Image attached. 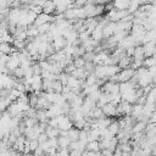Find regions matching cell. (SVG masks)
I'll return each mask as SVG.
<instances>
[{
  "instance_id": "cell-25",
  "label": "cell",
  "mask_w": 156,
  "mask_h": 156,
  "mask_svg": "<svg viewBox=\"0 0 156 156\" xmlns=\"http://www.w3.org/2000/svg\"><path fill=\"white\" fill-rule=\"evenodd\" d=\"M155 65H156V57H155V56H149V57L144 58V63H143L144 67L150 68V67H152V66H155Z\"/></svg>"
},
{
  "instance_id": "cell-3",
  "label": "cell",
  "mask_w": 156,
  "mask_h": 156,
  "mask_svg": "<svg viewBox=\"0 0 156 156\" xmlns=\"http://www.w3.org/2000/svg\"><path fill=\"white\" fill-rule=\"evenodd\" d=\"M130 105L132 104H129L128 101L122 100L117 106V116H127V115H129L132 112V107H133Z\"/></svg>"
},
{
  "instance_id": "cell-38",
  "label": "cell",
  "mask_w": 156,
  "mask_h": 156,
  "mask_svg": "<svg viewBox=\"0 0 156 156\" xmlns=\"http://www.w3.org/2000/svg\"><path fill=\"white\" fill-rule=\"evenodd\" d=\"M27 156H35V155H27Z\"/></svg>"
},
{
  "instance_id": "cell-27",
  "label": "cell",
  "mask_w": 156,
  "mask_h": 156,
  "mask_svg": "<svg viewBox=\"0 0 156 156\" xmlns=\"http://www.w3.org/2000/svg\"><path fill=\"white\" fill-rule=\"evenodd\" d=\"M73 63L76 65L77 68H79V67H84L85 63H87V61L84 60V57H80V56H79V57H76V58H74Z\"/></svg>"
},
{
  "instance_id": "cell-18",
  "label": "cell",
  "mask_w": 156,
  "mask_h": 156,
  "mask_svg": "<svg viewBox=\"0 0 156 156\" xmlns=\"http://www.w3.org/2000/svg\"><path fill=\"white\" fill-rule=\"evenodd\" d=\"M79 133H80V129H78V128H71L68 130V138L71 139V141L79 140Z\"/></svg>"
},
{
  "instance_id": "cell-28",
  "label": "cell",
  "mask_w": 156,
  "mask_h": 156,
  "mask_svg": "<svg viewBox=\"0 0 156 156\" xmlns=\"http://www.w3.org/2000/svg\"><path fill=\"white\" fill-rule=\"evenodd\" d=\"M50 26H51L50 22H49V23H44V24H41V26H38V30H39V33H40V34L48 33L49 29H50Z\"/></svg>"
},
{
  "instance_id": "cell-37",
  "label": "cell",
  "mask_w": 156,
  "mask_h": 156,
  "mask_svg": "<svg viewBox=\"0 0 156 156\" xmlns=\"http://www.w3.org/2000/svg\"><path fill=\"white\" fill-rule=\"evenodd\" d=\"M154 56H155V57H156V50H155V54H154Z\"/></svg>"
},
{
  "instance_id": "cell-32",
  "label": "cell",
  "mask_w": 156,
  "mask_h": 156,
  "mask_svg": "<svg viewBox=\"0 0 156 156\" xmlns=\"http://www.w3.org/2000/svg\"><path fill=\"white\" fill-rule=\"evenodd\" d=\"M82 156H99V152L96 151H90V150H87L82 154Z\"/></svg>"
},
{
  "instance_id": "cell-21",
  "label": "cell",
  "mask_w": 156,
  "mask_h": 156,
  "mask_svg": "<svg viewBox=\"0 0 156 156\" xmlns=\"http://www.w3.org/2000/svg\"><path fill=\"white\" fill-rule=\"evenodd\" d=\"M40 33H39V30H38V27L35 26V24H33V26H30V27H28L27 28V35H28V38H35V37H38Z\"/></svg>"
},
{
  "instance_id": "cell-31",
  "label": "cell",
  "mask_w": 156,
  "mask_h": 156,
  "mask_svg": "<svg viewBox=\"0 0 156 156\" xmlns=\"http://www.w3.org/2000/svg\"><path fill=\"white\" fill-rule=\"evenodd\" d=\"M29 10L34 11L37 15H40V13L43 12V7H41V6H38V5H34V4H30V5H29Z\"/></svg>"
},
{
  "instance_id": "cell-19",
  "label": "cell",
  "mask_w": 156,
  "mask_h": 156,
  "mask_svg": "<svg viewBox=\"0 0 156 156\" xmlns=\"http://www.w3.org/2000/svg\"><path fill=\"white\" fill-rule=\"evenodd\" d=\"M69 145H71V139L68 136H63V135L58 136V149L69 147Z\"/></svg>"
},
{
  "instance_id": "cell-24",
  "label": "cell",
  "mask_w": 156,
  "mask_h": 156,
  "mask_svg": "<svg viewBox=\"0 0 156 156\" xmlns=\"http://www.w3.org/2000/svg\"><path fill=\"white\" fill-rule=\"evenodd\" d=\"M134 58L136 60H144L145 54H144V46H135V52H134Z\"/></svg>"
},
{
  "instance_id": "cell-9",
  "label": "cell",
  "mask_w": 156,
  "mask_h": 156,
  "mask_svg": "<svg viewBox=\"0 0 156 156\" xmlns=\"http://www.w3.org/2000/svg\"><path fill=\"white\" fill-rule=\"evenodd\" d=\"M155 50H156V40H151V41H147V43L144 44V54H145V57L154 56Z\"/></svg>"
},
{
  "instance_id": "cell-35",
  "label": "cell",
  "mask_w": 156,
  "mask_h": 156,
  "mask_svg": "<svg viewBox=\"0 0 156 156\" xmlns=\"http://www.w3.org/2000/svg\"><path fill=\"white\" fill-rule=\"evenodd\" d=\"M151 123H156V110L152 112V115H151V117H150V119H149Z\"/></svg>"
},
{
  "instance_id": "cell-30",
  "label": "cell",
  "mask_w": 156,
  "mask_h": 156,
  "mask_svg": "<svg viewBox=\"0 0 156 156\" xmlns=\"http://www.w3.org/2000/svg\"><path fill=\"white\" fill-rule=\"evenodd\" d=\"M90 38H91V37H90V34H89L87 30L79 33V40H80V43H84V41H87V40L90 39Z\"/></svg>"
},
{
  "instance_id": "cell-16",
  "label": "cell",
  "mask_w": 156,
  "mask_h": 156,
  "mask_svg": "<svg viewBox=\"0 0 156 156\" xmlns=\"http://www.w3.org/2000/svg\"><path fill=\"white\" fill-rule=\"evenodd\" d=\"M143 108H144V105H140V104H135L133 107H132V117H134V118H138L139 119V117L141 116V113H143Z\"/></svg>"
},
{
  "instance_id": "cell-34",
  "label": "cell",
  "mask_w": 156,
  "mask_h": 156,
  "mask_svg": "<svg viewBox=\"0 0 156 156\" xmlns=\"http://www.w3.org/2000/svg\"><path fill=\"white\" fill-rule=\"evenodd\" d=\"M7 5L10 6V4H9V1H7V0H0V10L7 9Z\"/></svg>"
},
{
  "instance_id": "cell-23",
  "label": "cell",
  "mask_w": 156,
  "mask_h": 156,
  "mask_svg": "<svg viewBox=\"0 0 156 156\" xmlns=\"http://www.w3.org/2000/svg\"><path fill=\"white\" fill-rule=\"evenodd\" d=\"M100 141L99 140H93V141H89L88 145H87V150H90V151H96L99 152L100 150Z\"/></svg>"
},
{
  "instance_id": "cell-14",
  "label": "cell",
  "mask_w": 156,
  "mask_h": 156,
  "mask_svg": "<svg viewBox=\"0 0 156 156\" xmlns=\"http://www.w3.org/2000/svg\"><path fill=\"white\" fill-rule=\"evenodd\" d=\"M115 9L117 10H128L130 0H112Z\"/></svg>"
},
{
  "instance_id": "cell-12",
  "label": "cell",
  "mask_w": 156,
  "mask_h": 156,
  "mask_svg": "<svg viewBox=\"0 0 156 156\" xmlns=\"http://www.w3.org/2000/svg\"><path fill=\"white\" fill-rule=\"evenodd\" d=\"M133 89H135V84L133 82H130V80L119 83V91H121V94H124V93L130 91Z\"/></svg>"
},
{
  "instance_id": "cell-29",
  "label": "cell",
  "mask_w": 156,
  "mask_h": 156,
  "mask_svg": "<svg viewBox=\"0 0 156 156\" xmlns=\"http://www.w3.org/2000/svg\"><path fill=\"white\" fill-rule=\"evenodd\" d=\"M24 76H26L24 69H23L21 66L13 71V77H16V78H24Z\"/></svg>"
},
{
  "instance_id": "cell-17",
  "label": "cell",
  "mask_w": 156,
  "mask_h": 156,
  "mask_svg": "<svg viewBox=\"0 0 156 156\" xmlns=\"http://www.w3.org/2000/svg\"><path fill=\"white\" fill-rule=\"evenodd\" d=\"M45 133L48 134L49 138H57V136H60V128H55V127L49 126L46 128Z\"/></svg>"
},
{
  "instance_id": "cell-36",
  "label": "cell",
  "mask_w": 156,
  "mask_h": 156,
  "mask_svg": "<svg viewBox=\"0 0 156 156\" xmlns=\"http://www.w3.org/2000/svg\"><path fill=\"white\" fill-rule=\"evenodd\" d=\"M7 1H9V4H10V5H11V4H12V2H13V1H15V0H7Z\"/></svg>"
},
{
  "instance_id": "cell-20",
  "label": "cell",
  "mask_w": 156,
  "mask_h": 156,
  "mask_svg": "<svg viewBox=\"0 0 156 156\" xmlns=\"http://www.w3.org/2000/svg\"><path fill=\"white\" fill-rule=\"evenodd\" d=\"M144 129H146V122L144 121H139L138 123H135L132 128V133H140Z\"/></svg>"
},
{
  "instance_id": "cell-33",
  "label": "cell",
  "mask_w": 156,
  "mask_h": 156,
  "mask_svg": "<svg viewBox=\"0 0 156 156\" xmlns=\"http://www.w3.org/2000/svg\"><path fill=\"white\" fill-rule=\"evenodd\" d=\"M134 52H135V46H130V48H128L126 50V54L128 56H134Z\"/></svg>"
},
{
  "instance_id": "cell-7",
  "label": "cell",
  "mask_w": 156,
  "mask_h": 156,
  "mask_svg": "<svg viewBox=\"0 0 156 156\" xmlns=\"http://www.w3.org/2000/svg\"><path fill=\"white\" fill-rule=\"evenodd\" d=\"M117 30V22H108L104 27V38H110L112 37Z\"/></svg>"
},
{
  "instance_id": "cell-5",
  "label": "cell",
  "mask_w": 156,
  "mask_h": 156,
  "mask_svg": "<svg viewBox=\"0 0 156 156\" xmlns=\"http://www.w3.org/2000/svg\"><path fill=\"white\" fill-rule=\"evenodd\" d=\"M101 88H102L101 90L105 91V93H121L119 91V83L113 82V80L106 82Z\"/></svg>"
},
{
  "instance_id": "cell-15",
  "label": "cell",
  "mask_w": 156,
  "mask_h": 156,
  "mask_svg": "<svg viewBox=\"0 0 156 156\" xmlns=\"http://www.w3.org/2000/svg\"><path fill=\"white\" fill-rule=\"evenodd\" d=\"M132 58H130V56H128L127 54L124 55V56H122L121 58H119V61H118V66L121 67V68H128V67H130V65H132Z\"/></svg>"
},
{
  "instance_id": "cell-11",
  "label": "cell",
  "mask_w": 156,
  "mask_h": 156,
  "mask_svg": "<svg viewBox=\"0 0 156 156\" xmlns=\"http://www.w3.org/2000/svg\"><path fill=\"white\" fill-rule=\"evenodd\" d=\"M90 37H91L94 40H96V41H100V40L104 38V27L100 26V24H98V27L91 32Z\"/></svg>"
},
{
  "instance_id": "cell-22",
  "label": "cell",
  "mask_w": 156,
  "mask_h": 156,
  "mask_svg": "<svg viewBox=\"0 0 156 156\" xmlns=\"http://www.w3.org/2000/svg\"><path fill=\"white\" fill-rule=\"evenodd\" d=\"M108 130H110L113 135H117V134H118V132L121 130L119 122H118V121H112V123L108 126Z\"/></svg>"
},
{
  "instance_id": "cell-26",
  "label": "cell",
  "mask_w": 156,
  "mask_h": 156,
  "mask_svg": "<svg viewBox=\"0 0 156 156\" xmlns=\"http://www.w3.org/2000/svg\"><path fill=\"white\" fill-rule=\"evenodd\" d=\"M62 88H63V84L58 79H56V80L52 82V87H51V90L52 91H55V93H62Z\"/></svg>"
},
{
  "instance_id": "cell-10",
  "label": "cell",
  "mask_w": 156,
  "mask_h": 156,
  "mask_svg": "<svg viewBox=\"0 0 156 156\" xmlns=\"http://www.w3.org/2000/svg\"><path fill=\"white\" fill-rule=\"evenodd\" d=\"M102 111H104V115L107 116V117H112V116H117V106H115L113 104L108 102L106 105H104L102 107Z\"/></svg>"
},
{
  "instance_id": "cell-6",
  "label": "cell",
  "mask_w": 156,
  "mask_h": 156,
  "mask_svg": "<svg viewBox=\"0 0 156 156\" xmlns=\"http://www.w3.org/2000/svg\"><path fill=\"white\" fill-rule=\"evenodd\" d=\"M139 96H138V93H136V89H133L130 91H127L124 94H122V100L124 101H128L129 104H136Z\"/></svg>"
},
{
  "instance_id": "cell-4",
  "label": "cell",
  "mask_w": 156,
  "mask_h": 156,
  "mask_svg": "<svg viewBox=\"0 0 156 156\" xmlns=\"http://www.w3.org/2000/svg\"><path fill=\"white\" fill-rule=\"evenodd\" d=\"M52 21H55V17H54L52 15H48V13H45V12H41L40 15L37 16L34 24L38 27V26H41V24H44V23H49V22L51 23Z\"/></svg>"
},
{
  "instance_id": "cell-1",
  "label": "cell",
  "mask_w": 156,
  "mask_h": 156,
  "mask_svg": "<svg viewBox=\"0 0 156 156\" xmlns=\"http://www.w3.org/2000/svg\"><path fill=\"white\" fill-rule=\"evenodd\" d=\"M21 16H22V10L20 7H13L10 10V13L7 16V20H9V23L11 24H18L20 21H21Z\"/></svg>"
},
{
  "instance_id": "cell-39",
  "label": "cell",
  "mask_w": 156,
  "mask_h": 156,
  "mask_svg": "<svg viewBox=\"0 0 156 156\" xmlns=\"http://www.w3.org/2000/svg\"><path fill=\"white\" fill-rule=\"evenodd\" d=\"M52 1H55V2H56V1H57V0H52Z\"/></svg>"
},
{
  "instance_id": "cell-2",
  "label": "cell",
  "mask_w": 156,
  "mask_h": 156,
  "mask_svg": "<svg viewBox=\"0 0 156 156\" xmlns=\"http://www.w3.org/2000/svg\"><path fill=\"white\" fill-rule=\"evenodd\" d=\"M57 121H58V128L62 129V130H69L71 128H73L72 119L68 116H66V115L57 116Z\"/></svg>"
},
{
  "instance_id": "cell-8",
  "label": "cell",
  "mask_w": 156,
  "mask_h": 156,
  "mask_svg": "<svg viewBox=\"0 0 156 156\" xmlns=\"http://www.w3.org/2000/svg\"><path fill=\"white\" fill-rule=\"evenodd\" d=\"M68 43H67V40H66V38L65 37H56V38H54L52 39V46L55 48V50L56 51H60V50H62L66 45H67Z\"/></svg>"
},
{
  "instance_id": "cell-13",
  "label": "cell",
  "mask_w": 156,
  "mask_h": 156,
  "mask_svg": "<svg viewBox=\"0 0 156 156\" xmlns=\"http://www.w3.org/2000/svg\"><path fill=\"white\" fill-rule=\"evenodd\" d=\"M43 12L48 15H52L54 12H56V2L52 0H46L45 6L43 7Z\"/></svg>"
}]
</instances>
